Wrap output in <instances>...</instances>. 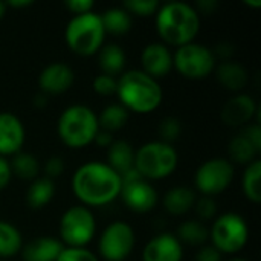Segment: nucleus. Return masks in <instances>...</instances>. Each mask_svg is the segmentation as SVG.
I'll list each match as a JSON object with an SVG mask.
<instances>
[{"mask_svg":"<svg viewBox=\"0 0 261 261\" xmlns=\"http://www.w3.org/2000/svg\"><path fill=\"white\" fill-rule=\"evenodd\" d=\"M196 200H197L196 191L180 185L167 191L164 197V208L167 210V213L173 216H184L194 208Z\"/></svg>","mask_w":261,"mask_h":261,"instance_id":"obj_20","label":"nucleus"},{"mask_svg":"<svg viewBox=\"0 0 261 261\" xmlns=\"http://www.w3.org/2000/svg\"><path fill=\"white\" fill-rule=\"evenodd\" d=\"M11 165V171L14 176H17L21 180H34L38 176L40 171V162L38 159L31 154V153H17L15 156H12V159L9 161Z\"/></svg>","mask_w":261,"mask_h":261,"instance_id":"obj_29","label":"nucleus"},{"mask_svg":"<svg viewBox=\"0 0 261 261\" xmlns=\"http://www.w3.org/2000/svg\"><path fill=\"white\" fill-rule=\"evenodd\" d=\"M23 245L20 231L12 223L0 220V260L15 257L21 251Z\"/></svg>","mask_w":261,"mask_h":261,"instance_id":"obj_26","label":"nucleus"},{"mask_svg":"<svg viewBox=\"0 0 261 261\" xmlns=\"http://www.w3.org/2000/svg\"><path fill=\"white\" fill-rule=\"evenodd\" d=\"M121 188V174L106 162H86L80 165L72 176L73 196L89 210L112 203L119 197Z\"/></svg>","mask_w":261,"mask_h":261,"instance_id":"obj_1","label":"nucleus"},{"mask_svg":"<svg viewBox=\"0 0 261 261\" xmlns=\"http://www.w3.org/2000/svg\"><path fill=\"white\" fill-rule=\"evenodd\" d=\"M55 196L54 180L47 177H37L26 190V205L31 210H41L50 203Z\"/></svg>","mask_w":261,"mask_h":261,"instance_id":"obj_23","label":"nucleus"},{"mask_svg":"<svg viewBox=\"0 0 261 261\" xmlns=\"http://www.w3.org/2000/svg\"><path fill=\"white\" fill-rule=\"evenodd\" d=\"M119 197L125 206L139 214L150 213L158 205V191L156 188L142 177L122 180V188Z\"/></svg>","mask_w":261,"mask_h":261,"instance_id":"obj_12","label":"nucleus"},{"mask_svg":"<svg viewBox=\"0 0 261 261\" xmlns=\"http://www.w3.org/2000/svg\"><path fill=\"white\" fill-rule=\"evenodd\" d=\"M260 151V148H257L252 144V141L243 132H240L237 136H234L231 139V142H229V147H228V153H229L231 162L245 164V165L254 162Z\"/></svg>","mask_w":261,"mask_h":261,"instance_id":"obj_27","label":"nucleus"},{"mask_svg":"<svg viewBox=\"0 0 261 261\" xmlns=\"http://www.w3.org/2000/svg\"><path fill=\"white\" fill-rule=\"evenodd\" d=\"M135 231L125 222H113L106 226L99 237L98 251L102 260L125 261L135 248Z\"/></svg>","mask_w":261,"mask_h":261,"instance_id":"obj_11","label":"nucleus"},{"mask_svg":"<svg viewBox=\"0 0 261 261\" xmlns=\"http://www.w3.org/2000/svg\"><path fill=\"white\" fill-rule=\"evenodd\" d=\"M216 76H217V81L225 89L232 90V92H239L245 89L249 81L248 70L240 63L232 61V60L222 61L216 67Z\"/></svg>","mask_w":261,"mask_h":261,"instance_id":"obj_19","label":"nucleus"},{"mask_svg":"<svg viewBox=\"0 0 261 261\" xmlns=\"http://www.w3.org/2000/svg\"><path fill=\"white\" fill-rule=\"evenodd\" d=\"M142 72L154 80L167 76L173 69V54L164 43H150L141 54Z\"/></svg>","mask_w":261,"mask_h":261,"instance_id":"obj_17","label":"nucleus"},{"mask_svg":"<svg viewBox=\"0 0 261 261\" xmlns=\"http://www.w3.org/2000/svg\"><path fill=\"white\" fill-rule=\"evenodd\" d=\"M173 67L188 80H203L216 69L213 50L200 43H188L176 49L173 54Z\"/></svg>","mask_w":261,"mask_h":261,"instance_id":"obj_9","label":"nucleus"},{"mask_svg":"<svg viewBox=\"0 0 261 261\" xmlns=\"http://www.w3.org/2000/svg\"><path fill=\"white\" fill-rule=\"evenodd\" d=\"M31 5H32L31 0H9V2H6V6H12V8H26Z\"/></svg>","mask_w":261,"mask_h":261,"instance_id":"obj_43","label":"nucleus"},{"mask_svg":"<svg viewBox=\"0 0 261 261\" xmlns=\"http://www.w3.org/2000/svg\"><path fill=\"white\" fill-rule=\"evenodd\" d=\"M11 177H12V171H11L9 161L6 158L0 156V191L5 190L9 185Z\"/></svg>","mask_w":261,"mask_h":261,"instance_id":"obj_40","label":"nucleus"},{"mask_svg":"<svg viewBox=\"0 0 261 261\" xmlns=\"http://www.w3.org/2000/svg\"><path fill=\"white\" fill-rule=\"evenodd\" d=\"M161 3L158 0H127L122 3V8L130 15H139V17H150L154 15L159 9Z\"/></svg>","mask_w":261,"mask_h":261,"instance_id":"obj_32","label":"nucleus"},{"mask_svg":"<svg viewBox=\"0 0 261 261\" xmlns=\"http://www.w3.org/2000/svg\"><path fill=\"white\" fill-rule=\"evenodd\" d=\"M60 242L66 248H86L96 232V220L93 213L75 205L66 210L60 219Z\"/></svg>","mask_w":261,"mask_h":261,"instance_id":"obj_8","label":"nucleus"},{"mask_svg":"<svg viewBox=\"0 0 261 261\" xmlns=\"http://www.w3.org/2000/svg\"><path fill=\"white\" fill-rule=\"evenodd\" d=\"M220 116L229 127H246L254 121V118L260 121V107L252 96L239 93L225 102Z\"/></svg>","mask_w":261,"mask_h":261,"instance_id":"obj_13","label":"nucleus"},{"mask_svg":"<svg viewBox=\"0 0 261 261\" xmlns=\"http://www.w3.org/2000/svg\"><path fill=\"white\" fill-rule=\"evenodd\" d=\"M64 249L60 239L54 237H37L21 248L23 261H57Z\"/></svg>","mask_w":261,"mask_h":261,"instance_id":"obj_18","label":"nucleus"},{"mask_svg":"<svg viewBox=\"0 0 261 261\" xmlns=\"http://www.w3.org/2000/svg\"><path fill=\"white\" fill-rule=\"evenodd\" d=\"M107 159L106 164L121 176L135 168V150L125 141H113L107 148Z\"/></svg>","mask_w":261,"mask_h":261,"instance_id":"obj_22","label":"nucleus"},{"mask_svg":"<svg viewBox=\"0 0 261 261\" xmlns=\"http://www.w3.org/2000/svg\"><path fill=\"white\" fill-rule=\"evenodd\" d=\"M156 15V31L164 44L180 47L193 43L200 31V15L194 6L185 2H168L159 6Z\"/></svg>","mask_w":261,"mask_h":261,"instance_id":"obj_2","label":"nucleus"},{"mask_svg":"<svg viewBox=\"0 0 261 261\" xmlns=\"http://www.w3.org/2000/svg\"><path fill=\"white\" fill-rule=\"evenodd\" d=\"M225 261H248V260H245V258H239V257H234V258H228V260H225Z\"/></svg>","mask_w":261,"mask_h":261,"instance_id":"obj_46","label":"nucleus"},{"mask_svg":"<svg viewBox=\"0 0 261 261\" xmlns=\"http://www.w3.org/2000/svg\"><path fill=\"white\" fill-rule=\"evenodd\" d=\"M98 64L104 75L119 76L125 67V52L119 44H106L98 52Z\"/></svg>","mask_w":261,"mask_h":261,"instance_id":"obj_21","label":"nucleus"},{"mask_svg":"<svg viewBox=\"0 0 261 261\" xmlns=\"http://www.w3.org/2000/svg\"><path fill=\"white\" fill-rule=\"evenodd\" d=\"M64 5L70 12H73V15L90 12V11H93V6H95V3L92 0H67Z\"/></svg>","mask_w":261,"mask_h":261,"instance_id":"obj_37","label":"nucleus"},{"mask_svg":"<svg viewBox=\"0 0 261 261\" xmlns=\"http://www.w3.org/2000/svg\"><path fill=\"white\" fill-rule=\"evenodd\" d=\"M210 240L222 255H234L240 252L249 240L248 223L237 213H225L214 220L210 229Z\"/></svg>","mask_w":261,"mask_h":261,"instance_id":"obj_7","label":"nucleus"},{"mask_svg":"<svg viewBox=\"0 0 261 261\" xmlns=\"http://www.w3.org/2000/svg\"><path fill=\"white\" fill-rule=\"evenodd\" d=\"M101 15V21L107 34L124 35L132 29V15L122 6H113L106 9Z\"/></svg>","mask_w":261,"mask_h":261,"instance_id":"obj_24","label":"nucleus"},{"mask_svg":"<svg viewBox=\"0 0 261 261\" xmlns=\"http://www.w3.org/2000/svg\"><path fill=\"white\" fill-rule=\"evenodd\" d=\"M5 14H6V3L5 2H0V20L3 18Z\"/></svg>","mask_w":261,"mask_h":261,"instance_id":"obj_44","label":"nucleus"},{"mask_svg":"<svg viewBox=\"0 0 261 261\" xmlns=\"http://www.w3.org/2000/svg\"><path fill=\"white\" fill-rule=\"evenodd\" d=\"M63 171H64V161L60 156H52V158H49L46 161V164H44V173H46V176L44 177H47V179L52 180V179L61 176Z\"/></svg>","mask_w":261,"mask_h":261,"instance_id":"obj_36","label":"nucleus"},{"mask_svg":"<svg viewBox=\"0 0 261 261\" xmlns=\"http://www.w3.org/2000/svg\"><path fill=\"white\" fill-rule=\"evenodd\" d=\"M260 176H261V161L255 159L254 162L246 165V170L242 177V190L248 200L254 203L261 202V188H260Z\"/></svg>","mask_w":261,"mask_h":261,"instance_id":"obj_30","label":"nucleus"},{"mask_svg":"<svg viewBox=\"0 0 261 261\" xmlns=\"http://www.w3.org/2000/svg\"><path fill=\"white\" fill-rule=\"evenodd\" d=\"M194 210L197 213V216L203 220H210L216 216V211H217V205H216V200L213 197H208V196H202L200 199L196 200L194 203Z\"/></svg>","mask_w":261,"mask_h":261,"instance_id":"obj_35","label":"nucleus"},{"mask_svg":"<svg viewBox=\"0 0 261 261\" xmlns=\"http://www.w3.org/2000/svg\"><path fill=\"white\" fill-rule=\"evenodd\" d=\"M245 3H246V5H251V6H257V8L261 6L260 0H245Z\"/></svg>","mask_w":261,"mask_h":261,"instance_id":"obj_45","label":"nucleus"},{"mask_svg":"<svg viewBox=\"0 0 261 261\" xmlns=\"http://www.w3.org/2000/svg\"><path fill=\"white\" fill-rule=\"evenodd\" d=\"M236 177L234 164L225 158L205 161L194 174V185L203 196L214 197L228 190Z\"/></svg>","mask_w":261,"mask_h":261,"instance_id":"obj_10","label":"nucleus"},{"mask_svg":"<svg viewBox=\"0 0 261 261\" xmlns=\"http://www.w3.org/2000/svg\"><path fill=\"white\" fill-rule=\"evenodd\" d=\"M194 261H223L222 254L213 245H203L196 254Z\"/></svg>","mask_w":261,"mask_h":261,"instance_id":"obj_38","label":"nucleus"},{"mask_svg":"<svg viewBox=\"0 0 261 261\" xmlns=\"http://www.w3.org/2000/svg\"><path fill=\"white\" fill-rule=\"evenodd\" d=\"M113 135L112 133H109V132H106V130H98V133H96V136H95V139H93V142L98 145V147H101V148H109L112 144H113Z\"/></svg>","mask_w":261,"mask_h":261,"instance_id":"obj_41","label":"nucleus"},{"mask_svg":"<svg viewBox=\"0 0 261 261\" xmlns=\"http://www.w3.org/2000/svg\"><path fill=\"white\" fill-rule=\"evenodd\" d=\"M130 118V113L124 106L119 102H112L102 109V112L98 115V125L101 130H106L109 133H115L127 125Z\"/></svg>","mask_w":261,"mask_h":261,"instance_id":"obj_25","label":"nucleus"},{"mask_svg":"<svg viewBox=\"0 0 261 261\" xmlns=\"http://www.w3.org/2000/svg\"><path fill=\"white\" fill-rule=\"evenodd\" d=\"M176 237L182 246H203L210 240V229L199 220H185L177 228Z\"/></svg>","mask_w":261,"mask_h":261,"instance_id":"obj_28","label":"nucleus"},{"mask_svg":"<svg viewBox=\"0 0 261 261\" xmlns=\"http://www.w3.org/2000/svg\"><path fill=\"white\" fill-rule=\"evenodd\" d=\"M75 81L72 67L66 63L55 61L47 64L38 75V87L43 95H60L67 92Z\"/></svg>","mask_w":261,"mask_h":261,"instance_id":"obj_15","label":"nucleus"},{"mask_svg":"<svg viewBox=\"0 0 261 261\" xmlns=\"http://www.w3.org/2000/svg\"><path fill=\"white\" fill-rule=\"evenodd\" d=\"M158 133H159V141L171 144L177 141L182 135V122L176 116H167L164 118L159 125H158Z\"/></svg>","mask_w":261,"mask_h":261,"instance_id":"obj_31","label":"nucleus"},{"mask_svg":"<svg viewBox=\"0 0 261 261\" xmlns=\"http://www.w3.org/2000/svg\"><path fill=\"white\" fill-rule=\"evenodd\" d=\"M214 54V58H220L222 61H228L231 60V57L234 55V46L229 41H220L216 44L214 49H211Z\"/></svg>","mask_w":261,"mask_h":261,"instance_id":"obj_39","label":"nucleus"},{"mask_svg":"<svg viewBox=\"0 0 261 261\" xmlns=\"http://www.w3.org/2000/svg\"><path fill=\"white\" fill-rule=\"evenodd\" d=\"M57 261H99V258L87 248H66L61 251Z\"/></svg>","mask_w":261,"mask_h":261,"instance_id":"obj_33","label":"nucleus"},{"mask_svg":"<svg viewBox=\"0 0 261 261\" xmlns=\"http://www.w3.org/2000/svg\"><path fill=\"white\" fill-rule=\"evenodd\" d=\"M179 164V154L171 144L150 141L135 151V170L145 180H161L171 176Z\"/></svg>","mask_w":261,"mask_h":261,"instance_id":"obj_6","label":"nucleus"},{"mask_svg":"<svg viewBox=\"0 0 261 261\" xmlns=\"http://www.w3.org/2000/svg\"><path fill=\"white\" fill-rule=\"evenodd\" d=\"M26 130L20 118L11 112H0V156L12 158L21 151Z\"/></svg>","mask_w":261,"mask_h":261,"instance_id":"obj_14","label":"nucleus"},{"mask_svg":"<svg viewBox=\"0 0 261 261\" xmlns=\"http://www.w3.org/2000/svg\"><path fill=\"white\" fill-rule=\"evenodd\" d=\"M93 90L99 96H112L116 95V78L99 73L93 80Z\"/></svg>","mask_w":261,"mask_h":261,"instance_id":"obj_34","label":"nucleus"},{"mask_svg":"<svg viewBox=\"0 0 261 261\" xmlns=\"http://www.w3.org/2000/svg\"><path fill=\"white\" fill-rule=\"evenodd\" d=\"M98 130V115L86 104L66 107L57 121L58 138L69 148L87 147L93 142Z\"/></svg>","mask_w":261,"mask_h":261,"instance_id":"obj_4","label":"nucleus"},{"mask_svg":"<svg viewBox=\"0 0 261 261\" xmlns=\"http://www.w3.org/2000/svg\"><path fill=\"white\" fill-rule=\"evenodd\" d=\"M0 261H6V260H0Z\"/></svg>","mask_w":261,"mask_h":261,"instance_id":"obj_47","label":"nucleus"},{"mask_svg":"<svg viewBox=\"0 0 261 261\" xmlns=\"http://www.w3.org/2000/svg\"><path fill=\"white\" fill-rule=\"evenodd\" d=\"M64 40L69 49L76 55L89 57L98 54L106 40L101 15L93 11L73 15L66 24Z\"/></svg>","mask_w":261,"mask_h":261,"instance_id":"obj_5","label":"nucleus"},{"mask_svg":"<svg viewBox=\"0 0 261 261\" xmlns=\"http://www.w3.org/2000/svg\"><path fill=\"white\" fill-rule=\"evenodd\" d=\"M217 6H219L217 0H200V2H197L194 9L197 11L199 15L200 14H213V12H216Z\"/></svg>","mask_w":261,"mask_h":261,"instance_id":"obj_42","label":"nucleus"},{"mask_svg":"<svg viewBox=\"0 0 261 261\" xmlns=\"http://www.w3.org/2000/svg\"><path fill=\"white\" fill-rule=\"evenodd\" d=\"M184 246L171 232H161L147 242L142 261H182Z\"/></svg>","mask_w":261,"mask_h":261,"instance_id":"obj_16","label":"nucleus"},{"mask_svg":"<svg viewBox=\"0 0 261 261\" xmlns=\"http://www.w3.org/2000/svg\"><path fill=\"white\" fill-rule=\"evenodd\" d=\"M116 95L119 104L124 106L128 113L133 112L139 115L154 112L164 99V92L158 80L141 69L122 72L119 78H116Z\"/></svg>","mask_w":261,"mask_h":261,"instance_id":"obj_3","label":"nucleus"}]
</instances>
